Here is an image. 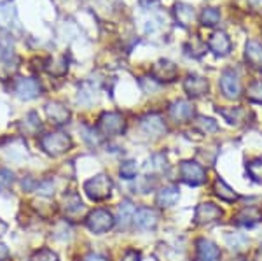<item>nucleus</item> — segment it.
<instances>
[{"mask_svg": "<svg viewBox=\"0 0 262 261\" xmlns=\"http://www.w3.org/2000/svg\"><path fill=\"white\" fill-rule=\"evenodd\" d=\"M84 191L95 202L107 200L112 195V180L107 174H98L84 183Z\"/></svg>", "mask_w": 262, "mask_h": 261, "instance_id": "f257e3e1", "label": "nucleus"}, {"mask_svg": "<svg viewBox=\"0 0 262 261\" xmlns=\"http://www.w3.org/2000/svg\"><path fill=\"white\" fill-rule=\"evenodd\" d=\"M40 146L49 156H61L72 149V138L63 132H53L40 138Z\"/></svg>", "mask_w": 262, "mask_h": 261, "instance_id": "f03ea898", "label": "nucleus"}, {"mask_svg": "<svg viewBox=\"0 0 262 261\" xmlns=\"http://www.w3.org/2000/svg\"><path fill=\"white\" fill-rule=\"evenodd\" d=\"M114 225H116V219H114L112 214L108 212V210H105V209L93 210V212L88 214V217H86V226L95 235L107 233L108 230L114 228Z\"/></svg>", "mask_w": 262, "mask_h": 261, "instance_id": "7ed1b4c3", "label": "nucleus"}, {"mask_svg": "<svg viewBox=\"0 0 262 261\" xmlns=\"http://www.w3.org/2000/svg\"><path fill=\"white\" fill-rule=\"evenodd\" d=\"M126 128V121L121 112H105L98 121V130L103 137L121 135Z\"/></svg>", "mask_w": 262, "mask_h": 261, "instance_id": "20e7f679", "label": "nucleus"}, {"mask_svg": "<svg viewBox=\"0 0 262 261\" xmlns=\"http://www.w3.org/2000/svg\"><path fill=\"white\" fill-rule=\"evenodd\" d=\"M180 179L189 186H201L206 180V170L196 162H182Z\"/></svg>", "mask_w": 262, "mask_h": 261, "instance_id": "39448f33", "label": "nucleus"}, {"mask_svg": "<svg viewBox=\"0 0 262 261\" xmlns=\"http://www.w3.org/2000/svg\"><path fill=\"white\" fill-rule=\"evenodd\" d=\"M222 217V209L217 207L212 202H205L200 204L194 210V223L198 225H208V223H215Z\"/></svg>", "mask_w": 262, "mask_h": 261, "instance_id": "423d86ee", "label": "nucleus"}, {"mask_svg": "<svg viewBox=\"0 0 262 261\" xmlns=\"http://www.w3.org/2000/svg\"><path fill=\"white\" fill-rule=\"evenodd\" d=\"M221 90L227 98H239L242 96V83L234 70H224L221 75Z\"/></svg>", "mask_w": 262, "mask_h": 261, "instance_id": "0eeeda50", "label": "nucleus"}, {"mask_svg": "<svg viewBox=\"0 0 262 261\" xmlns=\"http://www.w3.org/2000/svg\"><path fill=\"white\" fill-rule=\"evenodd\" d=\"M150 75L154 77V81H158V83H171V81H175L177 75H179V69H177V65H173L171 62L161 60L152 67Z\"/></svg>", "mask_w": 262, "mask_h": 261, "instance_id": "6e6552de", "label": "nucleus"}, {"mask_svg": "<svg viewBox=\"0 0 262 261\" xmlns=\"http://www.w3.org/2000/svg\"><path fill=\"white\" fill-rule=\"evenodd\" d=\"M14 91L16 95L19 96L21 100H32L35 96L40 95L42 88L37 79H32V77H21L16 81V86H14Z\"/></svg>", "mask_w": 262, "mask_h": 261, "instance_id": "1a4fd4ad", "label": "nucleus"}, {"mask_svg": "<svg viewBox=\"0 0 262 261\" xmlns=\"http://www.w3.org/2000/svg\"><path fill=\"white\" fill-rule=\"evenodd\" d=\"M170 116L177 123H187V121H192V117L196 116V109L187 100H177L170 105Z\"/></svg>", "mask_w": 262, "mask_h": 261, "instance_id": "9d476101", "label": "nucleus"}, {"mask_svg": "<svg viewBox=\"0 0 262 261\" xmlns=\"http://www.w3.org/2000/svg\"><path fill=\"white\" fill-rule=\"evenodd\" d=\"M133 223H135V226L140 230H154L159 223V214L156 209L142 207L135 212Z\"/></svg>", "mask_w": 262, "mask_h": 261, "instance_id": "9b49d317", "label": "nucleus"}, {"mask_svg": "<svg viewBox=\"0 0 262 261\" xmlns=\"http://www.w3.org/2000/svg\"><path fill=\"white\" fill-rule=\"evenodd\" d=\"M140 125H142L143 132L149 133V135H152V137H161L166 133V130H168L166 125H164V121H163V117L159 114H149V116L142 117Z\"/></svg>", "mask_w": 262, "mask_h": 261, "instance_id": "f8f14e48", "label": "nucleus"}, {"mask_svg": "<svg viewBox=\"0 0 262 261\" xmlns=\"http://www.w3.org/2000/svg\"><path fill=\"white\" fill-rule=\"evenodd\" d=\"M86 212V205L82 204L81 196L77 193L65 195V216L72 221H77Z\"/></svg>", "mask_w": 262, "mask_h": 261, "instance_id": "ddd939ff", "label": "nucleus"}, {"mask_svg": "<svg viewBox=\"0 0 262 261\" xmlns=\"http://www.w3.org/2000/svg\"><path fill=\"white\" fill-rule=\"evenodd\" d=\"M196 251H198V261H219L221 259V249L206 238H200L196 242Z\"/></svg>", "mask_w": 262, "mask_h": 261, "instance_id": "4468645a", "label": "nucleus"}, {"mask_svg": "<svg viewBox=\"0 0 262 261\" xmlns=\"http://www.w3.org/2000/svg\"><path fill=\"white\" fill-rule=\"evenodd\" d=\"M234 221H236V225L248 226V228H250V226H255L257 223L262 221V210L259 207H255V205L245 207L234 216Z\"/></svg>", "mask_w": 262, "mask_h": 261, "instance_id": "2eb2a0df", "label": "nucleus"}, {"mask_svg": "<svg viewBox=\"0 0 262 261\" xmlns=\"http://www.w3.org/2000/svg\"><path fill=\"white\" fill-rule=\"evenodd\" d=\"M46 114L54 125H65L70 119V111L60 102H49L46 105Z\"/></svg>", "mask_w": 262, "mask_h": 261, "instance_id": "dca6fc26", "label": "nucleus"}, {"mask_svg": "<svg viewBox=\"0 0 262 261\" xmlns=\"http://www.w3.org/2000/svg\"><path fill=\"white\" fill-rule=\"evenodd\" d=\"M208 48L212 49V51L217 54V56H226V54L231 53L232 44H231L229 37H227L226 33H224V32H217V33H213V35L210 37Z\"/></svg>", "mask_w": 262, "mask_h": 261, "instance_id": "f3484780", "label": "nucleus"}, {"mask_svg": "<svg viewBox=\"0 0 262 261\" xmlns=\"http://www.w3.org/2000/svg\"><path fill=\"white\" fill-rule=\"evenodd\" d=\"M184 90L189 96H203L208 91V81L200 75H189L184 81Z\"/></svg>", "mask_w": 262, "mask_h": 261, "instance_id": "a211bd4d", "label": "nucleus"}, {"mask_svg": "<svg viewBox=\"0 0 262 261\" xmlns=\"http://www.w3.org/2000/svg\"><path fill=\"white\" fill-rule=\"evenodd\" d=\"M179 198H180L179 188H177V186H166V188H163L161 191L158 193V196H156V204H158L161 209L173 207V205L179 202Z\"/></svg>", "mask_w": 262, "mask_h": 261, "instance_id": "6ab92c4d", "label": "nucleus"}, {"mask_svg": "<svg viewBox=\"0 0 262 261\" xmlns=\"http://www.w3.org/2000/svg\"><path fill=\"white\" fill-rule=\"evenodd\" d=\"M248 65L257 70H262V46L257 41H250L247 44V51H245Z\"/></svg>", "mask_w": 262, "mask_h": 261, "instance_id": "aec40b11", "label": "nucleus"}, {"mask_svg": "<svg viewBox=\"0 0 262 261\" xmlns=\"http://www.w3.org/2000/svg\"><path fill=\"white\" fill-rule=\"evenodd\" d=\"M213 191H215V195H217L219 198L224 200V202H229V204H232V202H236V200L239 198L238 193H236L234 189H232L229 184H227L226 180H222V179L215 180Z\"/></svg>", "mask_w": 262, "mask_h": 261, "instance_id": "412c9836", "label": "nucleus"}, {"mask_svg": "<svg viewBox=\"0 0 262 261\" xmlns=\"http://www.w3.org/2000/svg\"><path fill=\"white\" fill-rule=\"evenodd\" d=\"M219 114L226 117V121L229 125H242L247 117V111H243L242 107H229V109H219Z\"/></svg>", "mask_w": 262, "mask_h": 261, "instance_id": "4be33fe9", "label": "nucleus"}, {"mask_svg": "<svg viewBox=\"0 0 262 261\" xmlns=\"http://www.w3.org/2000/svg\"><path fill=\"white\" fill-rule=\"evenodd\" d=\"M135 212H137V210H135V205L131 204L129 200H124V202H122V204L119 205V216H117L121 228H128L131 223H133Z\"/></svg>", "mask_w": 262, "mask_h": 261, "instance_id": "5701e85b", "label": "nucleus"}, {"mask_svg": "<svg viewBox=\"0 0 262 261\" xmlns=\"http://www.w3.org/2000/svg\"><path fill=\"white\" fill-rule=\"evenodd\" d=\"M21 128H23L25 135H37V133L42 130V123H40L39 116H37L35 112H30V114L23 119Z\"/></svg>", "mask_w": 262, "mask_h": 261, "instance_id": "b1692460", "label": "nucleus"}, {"mask_svg": "<svg viewBox=\"0 0 262 261\" xmlns=\"http://www.w3.org/2000/svg\"><path fill=\"white\" fill-rule=\"evenodd\" d=\"M224 240H226L227 247H231L232 251H243L248 246V238L242 233H227L224 237Z\"/></svg>", "mask_w": 262, "mask_h": 261, "instance_id": "393cba45", "label": "nucleus"}, {"mask_svg": "<svg viewBox=\"0 0 262 261\" xmlns=\"http://www.w3.org/2000/svg\"><path fill=\"white\" fill-rule=\"evenodd\" d=\"M168 167L166 163V158L163 156V154H154V156L149 158V162H147V172H152V174H159V172H164Z\"/></svg>", "mask_w": 262, "mask_h": 261, "instance_id": "a878e982", "label": "nucleus"}, {"mask_svg": "<svg viewBox=\"0 0 262 261\" xmlns=\"http://www.w3.org/2000/svg\"><path fill=\"white\" fill-rule=\"evenodd\" d=\"M194 128L198 130V132H201V133H213V132H217L219 130V126L217 123H215L213 119H210V117H198L196 121H194Z\"/></svg>", "mask_w": 262, "mask_h": 261, "instance_id": "bb28decb", "label": "nucleus"}, {"mask_svg": "<svg viewBox=\"0 0 262 261\" xmlns=\"http://www.w3.org/2000/svg\"><path fill=\"white\" fill-rule=\"evenodd\" d=\"M177 19H179L180 25H184V27H187L189 23H192L194 19V9L189 6H185V4H180V6H177Z\"/></svg>", "mask_w": 262, "mask_h": 261, "instance_id": "cd10ccee", "label": "nucleus"}, {"mask_svg": "<svg viewBox=\"0 0 262 261\" xmlns=\"http://www.w3.org/2000/svg\"><path fill=\"white\" fill-rule=\"evenodd\" d=\"M137 172H138V165H137V162H133V159H126V162H122L119 167L121 177L126 180H131V179L137 177Z\"/></svg>", "mask_w": 262, "mask_h": 261, "instance_id": "c85d7f7f", "label": "nucleus"}, {"mask_svg": "<svg viewBox=\"0 0 262 261\" xmlns=\"http://www.w3.org/2000/svg\"><path fill=\"white\" fill-rule=\"evenodd\" d=\"M247 174L253 183L262 184V159H253V162L247 163Z\"/></svg>", "mask_w": 262, "mask_h": 261, "instance_id": "c756f323", "label": "nucleus"}, {"mask_svg": "<svg viewBox=\"0 0 262 261\" xmlns=\"http://www.w3.org/2000/svg\"><path fill=\"white\" fill-rule=\"evenodd\" d=\"M219 19H221V12H219V9H215V7H206L201 14V23L205 27H215L219 23Z\"/></svg>", "mask_w": 262, "mask_h": 261, "instance_id": "7c9ffc66", "label": "nucleus"}, {"mask_svg": "<svg viewBox=\"0 0 262 261\" xmlns=\"http://www.w3.org/2000/svg\"><path fill=\"white\" fill-rule=\"evenodd\" d=\"M30 261H60L58 259V254L51 249H39L32 254Z\"/></svg>", "mask_w": 262, "mask_h": 261, "instance_id": "2f4dec72", "label": "nucleus"}, {"mask_svg": "<svg viewBox=\"0 0 262 261\" xmlns=\"http://www.w3.org/2000/svg\"><path fill=\"white\" fill-rule=\"evenodd\" d=\"M247 96L252 100V102H259L262 104V81H255L248 86L247 90Z\"/></svg>", "mask_w": 262, "mask_h": 261, "instance_id": "473e14b6", "label": "nucleus"}, {"mask_svg": "<svg viewBox=\"0 0 262 261\" xmlns=\"http://www.w3.org/2000/svg\"><path fill=\"white\" fill-rule=\"evenodd\" d=\"M14 184V174L7 168H0V191H6Z\"/></svg>", "mask_w": 262, "mask_h": 261, "instance_id": "72a5a7b5", "label": "nucleus"}, {"mask_svg": "<svg viewBox=\"0 0 262 261\" xmlns=\"http://www.w3.org/2000/svg\"><path fill=\"white\" fill-rule=\"evenodd\" d=\"M35 189L40 193L42 196H51L54 193V183L51 179H46V180H42V183L37 184Z\"/></svg>", "mask_w": 262, "mask_h": 261, "instance_id": "f704fd0d", "label": "nucleus"}, {"mask_svg": "<svg viewBox=\"0 0 262 261\" xmlns=\"http://www.w3.org/2000/svg\"><path fill=\"white\" fill-rule=\"evenodd\" d=\"M140 259H142L140 252L135 251V249H129V251L124 252V256H122L121 261H140Z\"/></svg>", "mask_w": 262, "mask_h": 261, "instance_id": "c9c22d12", "label": "nucleus"}, {"mask_svg": "<svg viewBox=\"0 0 262 261\" xmlns=\"http://www.w3.org/2000/svg\"><path fill=\"white\" fill-rule=\"evenodd\" d=\"M82 261H108V259L105 258V256L98 254V252H90L88 256H84Z\"/></svg>", "mask_w": 262, "mask_h": 261, "instance_id": "e433bc0d", "label": "nucleus"}, {"mask_svg": "<svg viewBox=\"0 0 262 261\" xmlns=\"http://www.w3.org/2000/svg\"><path fill=\"white\" fill-rule=\"evenodd\" d=\"M7 258H9V249L4 244H0V261H6Z\"/></svg>", "mask_w": 262, "mask_h": 261, "instance_id": "4c0bfd02", "label": "nucleus"}, {"mask_svg": "<svg viewBox=\"0 0 262 261\" xmlns=\"http://www.w3.org/2000/svg\"><path fill=\"white\" fill-rule=\"evenodd\" d=\"M6 231H7V225L2 219H0V237H2V235L6 233Z\"/></svg>", "mask_w": 262, "mask_h": 261, "instance_id": "58836bf2", "label": "nucleus"}, {"mask_svg": "<svg viewBox=\"0 0 262 261\" xmlns=\"http://www.w3.org/2000/svg\"><path fill=\"white\" fill-rule=\"evenodd\" d=\"M255 261H262V247L255 252Z\"/></svg>", "mask_w": 262, "mask_h": 261, "instance_id": "ea45409f", "label": "nucleus"}, {"mask_svg": "<svg viewBox=\"0 0 262 261\" xmlns=\"http://www.w3.org/2000/svg\"><path fill=\"white\" fill-rule=\"evenodd\" d=\"M229 261H243V258H232V259H229Z\"/></svg>", "mask_w": 262, "mask_h": 261, "instance_id": "a19ab883", "label": "nucleus"}]
</instances>
